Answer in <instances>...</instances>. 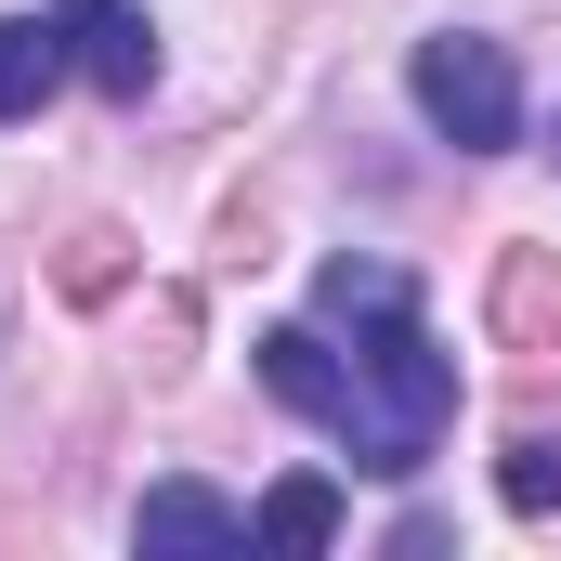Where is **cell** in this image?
I'll return each mask as SVG.
<instances>
[{
  "label": "cell",
  "instance_id": "obj_9",
  "mask_svg": "<svg viewBox=\"0 0 561 561\" xmlns=\"http://www.w3.org/2000/svg\"><path fill=\"white\" fill-rule=\"evenodd\" d=\"M66 79V26L39 13H0V118H39V92Z\"/></svg>",
  "mask_w": 561,
  "mask_h": 561
},
{
  "label": "cell",
  "instance_id": "obj_8",
  "mask_svg": "<svg viewBox=\"0 0 561 561\" xmlns=\"http://www.w3.org/2000/svg\"><path fill=\"white\" fill-rule=\"evenodd\" d=\"M131 275H144V249L118 236V222H66V236H53V287H66L79 313H92V300H118Z\"/></svg>",
  "mask_w": 561,
  "mask_h": 561
},
{
  "label": "cell",
  "instance_id": "obj_6",
  "mask_svg": "<svg viewBox=\"0 0 561 561\" xmlns=\"http://www.w3.org/2000/svg\"><path fill=\"white\" fill-rule=\"evenodd\" d=\"M483 313H496V340H510V353H561V262H549V249H510Z\"/></svg>",
  "mask_w": 561,
  "mask_h": 561
},
{
  "label": "cell",
  "instance_id": "obj_10",
  "mask_svg": "<svg viewBox=\"0 0 561 561\" xmlns=\"http://www.w3.org/2000/svg\"><path fill=\"white\" fill-rule=\"evenodd\" d=\"M313 300H327L340 327H379V313H405V275H392V262H327Z\"/></svg>",
  "mask_w": 561,
  "mask_h": 561
},
{
  "label": "cell",
  "instance_id": "obj_4",
  "mask_svg": "<svg viewBox=\"0 0 561 561\" xmlns=\"http://www.w3.org/2000/svg\"><path fill=\"white\" fill-rule=\"evenodd\" d=\"M131 536H144V549H170V561H236V549H249V523H236L209 483H144Z\"/></svg>",
  "mask_w": 561,
  "mask_h": 561
},
{
  "label": "cell",
  "instance_id": "obj_3",
  "mask_svg": "<svg viewBox=\"0 0 561 561\" xmlns=\"http://www.w3.org/2000/svg\"><path fill=\"white\" fill-rule=\"evenodd\" d=\"M53 26H66V53L92 66V92L144 105V79H157V26H144L131 0H53Z\"/></svg>",
  "mask_w": 561,
  "mask_h": 561
},
{
  "label": "cell",
  "instance_id": "obj_11",
  "mask_svg": "<svg viewBox=\"0 0 561 561\" xmlns=\"http://www.w3.org/2000/svg\"><path fill=\"white\" fill-rule=\"evenodd\" d=\"M496 496H510L523 523H549V510H561V444H523V457L496 470Z\"/></svg>",
  "mask_w": 561,
  "mask_h": 561
},
{
  "label": "cell",
  "instance_id": "obj_5",
  "mask_svg": "<svg viewBox=\"0 0 561 561\" xmlns=\"http://www.w3.org/2000/svg\"><path fill=\"white\" fill-rule=\"evenodd\" d=\"M262 392L275 405H300V419H327L340 431V405H353V366L313 340V327H262Z\"/></svg>",
  "mask_w": 561,
  "mask_h": 561
},
{
  "label": "cell",
  "instance_id": "obj_7",
  "mask_svg": "<svg viewBox=\"0 0 561 561\" xmlns=\"http://www.w3.org/2000/svg\"><path fill=\"white\" fill-rule=\"evenodd\" d=\"M249 549H287V561L340 549V483H327V470H287L275 496L249 510Z\"/></svg>",
  "mask_w": 561,
  "mask_h": 561
},
{
  "label": "cell",
  "instance_id": "obj_1",
  "mask_svg": "<svg viewBox=\"0 0 561 561\" xmlns=\"http://www.w3.org/2000/svg\"><path fill=\"white\" fill-rule=\"evenodd\" d=\"M457 419V366H444V340L419 327V300L405 313H379L366 327V353H353V405H340V444H353V470H379V483H405L431 444Z\"/></svg>",
  "mask_w": 561,
  "mask_h": 561
},
{
  "label": "cell",
  "instance_id": "obj_2",
  "mask_svg": "<svg viewBox=\"0 0 561 561\" xmlns=\"http://www.w3.org/2000/svg\"><path fill=\"white\" fill-rule=\"evenodd\" d=\"M405 79H419L431 131L457 144V157H510V144H523V79H510L496 39H457V26H444V39H419Z\"/></svg>",
  "mask_w": 561,
  "mask_h": 561
}]
</instances>
